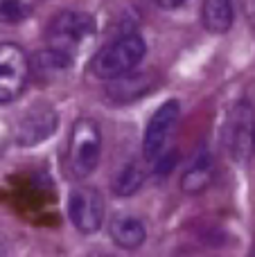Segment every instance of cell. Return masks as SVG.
I'll return each mask as SVG.
<instances>
[{"mask_svg": "<svg viewBox=\"0 0 255 257\" xmlns=\"http://www.w3.org/2000/svg\"><path fill=\"white\" fill-rule=\"evenodd\" d=\"M34 5L23 0H0V23H21L32 14Z\"/></svg>", "mask_w": 255, "mask_h": 257, "instance_id": "obj_12", "label": "cell"}, {"mask_svg": "<svg viewBox=\"0 0 255 257\" xmlns=\"http://www.w3.org/2000/svg\"><path fill=\"white\" fill-rule=\"evenodd\" d=\"M145 52H147V43L143 36L124 34L95 54L90 61V70L99 79H122L143 61Z\"/></svg>", "mask_w": 255, "mask_h": 257, "instance_id": "obj_2", "label": "cell"}, {"mask_svg": "<svg viewBox=\"0 0 255 257\" xmlns=\"http://www.w3.org/2000/svg\"><path fill=\"white\" fill-rule=\"evenodd\" d=\"M212 174H215V169H212V160L208 158V156H203V158H199L197 163L183 174V178H181V187H183L188 194H199V192H203L208 185H210Z\"/></svg>", "mask_w": 255, "mask_h": 257, "instance_id": "obj_10", "label": "cell"}, {"mask_svg": "<svg viewBox=\"0 0 255 257\" xmlns=\"http://www.w3.org/2000/svg\"><path fill=\"white\" fill-rule=\"evenodd\" d=\"M143 183H145V169L138 163H129L120 169V174L113 181V192L117 196H131L140 190Z\"/></svg>", "mask_w": 255, "mask_h": 257, "instance_id": "obj_11", "label": "cell"}, {"mask_svg": "<svg viewBox=\"0 0 255 257\" xmlns=\"http://www.w3.org/2000/svg\"><path fill=\"white\" fill-rule=\"evenodd\" d=\"M95 30L97 25L90 14L79 12V9H63L50 21L48 32H45L48 50H54L75 61L77 52H81L84 45L93 41Z\"/></svg>", "mask_w": 255, "mask_h": 257, "instance_id": "obj_1", "label": "cell"}, {"mask_svg": "<svg viewBox=\"0 0 255 257\" xmlns=\"http://www.w3.org/2000/svg\"><path fill=\"white\" fill-rule=\"evenodd\" d=\"M253 142H255V136H253Z\"/></svg>", "mask_w": 255, "mask_h": 257, "instance_id": "obj_15", "label": "cell"}, {"mask_svg": "<svg viewBox=\"0 0 255 257\" xmlns=\"http://www.w3.org/2000/svg\"><path fill=\"white\" fill-rule=\"evenodd\" d=\"M90 257H115V255H111V253H93Z\"/></svg>", "mask_w": 255, "mask_h": 257, "instance_id": "obj_14", "label": "cell"}, {"mask_svg": "<svg viewBox=\"0 0 255 257\" xmlns=\"http://www.w3.org/2000/svg\"><path fill=\"white\" fill-rule=\"evenodd\" d=\"M183 3H158V7H163V9H179Z\"/></svg>", "mask_w": 255, "mask_h": 257, "instance_id": "obj_13", "label": "cell"}, {"mask_svg": "<svg viewBox=\"0 0 255 257\" xmlns=\"http://www.w3.org/2000/svg\"><path fill=\"white\" fill-rule=\"evenodd\" d=\"M68 217L81 235H95L104 223V199L97 187L77 185L68 196Z\"/></svg>", "mask_w": 255, "mask_h": 257, "instance_id": "obj_6", "label": "cell"}, {"mask_svg": "<svg viewBox=\"0 0 255 257\" xmlns=\"http://www.w3.org/2000/svg\"><path fill=\"white\" fill-rule=\"evenodd\" d=\"M108 230H111V239L115 241L120 248L126 250H136L145 244L147 239V228H145V221L136 214H126L120 212L111 219L108 223Z\"/></svg>", "mask_w": 255, "mask_h": 257, "instance_id": "obj_7", "label": "cell"}, {"mask_svg": "<svg viewBox=\"0 0 255 257\" xmlns=\"http://www.w3.org/2000/svg\"><path fill=\"white\" fill-rule=\"evenodd\" d=\"M52 131H57V113L50 106L32 108L21 122L18 128V142L21 145H36V142L45 140Z\"/></svg>", "mask_w": 255, "mask_h": 257, "instance_id": "obj_8", "label": "cell"}, {"mask_svg": "<svg viewBox=\"0 0 255 257\" xmlns=\"http://www.w3.org/2000/svg\"><path fill=\"white\" fill-rule=\"evenodd\" d=\"M32 63L18 43H0V104H12L23 95Z\"/></svg>", "mask_w": 255, "mask_h": 257, "instance_id": "obj_4", "label": "cell"}, {"mask_svg": "<svg viewBox=\"0 0 255 257\" xmlns=\"http://www.w3.org/2000/svg\"><path fill=\"white\" fill-rule=\"evenodd\" d=\"M102 154V131L93 117H79L72 124L68 140V172L75 178H86L97 169Z\"/></svg>", "mask_w": 255, "mask_h": 257, "instance_id": "obj_3", "label": "cell"}, {"mask_svg": "<svg viewBox=\"0 0 255 257\" xmlns=\"http://www.w3.org/2000/svg\"><path fill=\"white\" fill-rule=\"evenodd\" d=\"M179 120H181V104L176 99H170V102H165L163 106H158L154 111L143 138L145 160L156 163L158 158H163L167 154V145H170L172 136H174L176 126H179Z\"/></svg>", "mask_w": 255, "mask_h": 257, "instance_id": "obj_5", "label": "cell"}, {"mask_svg": "<svg viewBox=\"0 0 255 257\" xmlns=\"http://www.w3.org/2000/svg\"><path fill=\"white\" fill-rule=\"evenodd\" d=\"M201 18L208 32H212V34H226L235 23V9L226 0H208V3H203Z\"/></svg>", "mask_w": 255, "mask_h": 257, "instance_id": "obj_9", "label": "cell"}]
</instances>
